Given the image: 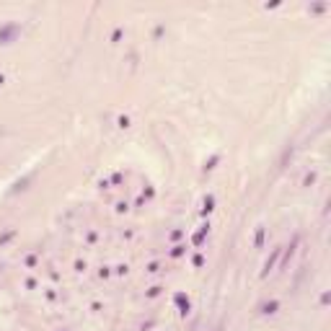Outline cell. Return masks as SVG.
Listing matches in <instances>:
<instances>
[{
    "instance_id": "1",
    "label": "cell",
    "mask_w": 331,
    "mask_h": 331,
    "mask_svg": "<svg viewBox=\"0 0 331 331\" xmlns=\"http://www.w3.org/2000/svg\"><path fill=\"white\" fill-rule=\"evenodd\" d=\"M16 34H18V26L10 24V26H6V28H0V42L8 44V42H13V36H16Z\"/></svg>"
},
{
    "instance_id": "2",
    "label": "cell",
    "mask_w": 331,
    "mask_h": 331,
    "mask_svg": "<svg viewBox=\"0 0 331 331\" xmlns=\"http://www.w3.org/2000/svg\"><path fill=\"white\" fill-rule=\"evenodd\" d=\"M176 303L182 306V313H189V300H184V295H176Z\"/></svg>"
},
{
    "instance_id": "3",
    "label": "cell",
    "mask_w": 331,
    "mask_h": 331,
    "mask_svg": "<svg viewBox=\"0 0 331 331\" xmlns=\"http://www.w3.org/2000/svg\"><path fill=\"white\" fill-rule=\"evenodd\" d=\"M204 236H207V228H202V230H200L197 236H194V238H192V244H194V246H200V244H202V238H204Z\"/></svg>"
},
{
    "instance_id": "4",
    "label": "cell",
    "mask_w": 331,
    "mask_h": 331,
    "mask_svg": "<svg viewBox=\"0 0 331 331\" xmlns=\"http://www.w3.org/2000/svg\"><path fill=\"white\" fill-rule=\"evenodd\" d=\"M212 204H215V200H212V197H207V202H204V212H210V210H212Z\"/></svg>"
},
{
    "instance_id": "5",
    "label": "cell",
    "mask_w": 331,
    "mask_h": 331,
    "mask_svg": "<svg viewBox=\"0 0 331 331\" xmlns=\"http://www.w3.org/2000/svg\"><path fill=\"white\" fill-rule=\"evenodd\" d=\"M274 308H277V303H269V306L264 308V313H274Z\"/></svg>"
},
{
    "instance_id": "6",
    "label": "cell",
    "mask_w": 331,
    "mask_h": 331,
    "mask_svg": "<svg viewBox=\"0 0 331 331\" xmlns=\"http://www.w3.org/2000/svg\"><path fill=\"white\" fill-rule=\"evenodd\" d=\"M0 83H3V78H0Z\"/></svg>"
}]
</instances>
